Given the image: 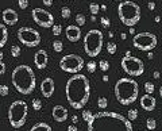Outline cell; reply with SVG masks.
<instances>
[{"instance_id":"1","label":"cell","mask_w":162,"mask_h":131,"mask_svg":"<svg viewBox=\"0 0 162 131\" xmlns=\"http://www.w3.org/2000/svg\"><path fill=\"white\" fill-rule=\"evenodd\" d=\"M66 100L75 110H81L87 106L91 96V85L87 76L81 73H76L66 81L65 87Z\"/></svg>"},{"instance_id":"2","label":"cell","mask_w":162,"mask_h":131,"mask_svg":"<svg viewBox=\"0 0 162 131\" xmlns=\"http://www.w3.org/2000/svg\"><path fill=\"white\" fill-rule=\"evenodd\" d=\"M88 131H134L131 122L117 112L100 111L88 122Z\"/></svg>"},{"instance_id":"3","label":"cell","mask_w":162,"mask_h":131,"mask_svg":"<svg viewBox=\"0 0 162 131\" xmlns=\"http://www.w3.org/2000/svg\"><path fill=\"white\" fill-rule=\"evenodd\" d=\"M11 81L15 89L22 95H30L34 92L36 80L35 73L28 65H19L12 70Z\"/></svg>"},{"instance_id":"4","label":"cell","mask_w":162,"mask_h":131,"mask_svg":"<svg viewBox=\"0 0 162 131\" xmlns=\"http://www.w3.org/2000/svg\"><path fill=\"white\" fill-rule=\"evenodd\" d=\"M116 100L123 106H130L138 99L139 95V85L135 80L128 77L119 78L113 88Z\"/></svg>"},{"instance_id":"5","label":"cell","mask_w":162,"mask_h":131,"mask_svg":"<svg viewBox=\"0 0 162 131\" xmlns=\"http://www.w3.org/2000/svg\"><path fill=\"white\" fill-rule=\"evenodd\" d=\"M117 15H119V19L124 26L134 27L141 20V7L135 2L123 0L117 6Z\"/></svg>"},{"instance_id":"6","label":"cell","mask_w":162,"mask_h":131,"mask_svg":"<svg viewBox=\"0 0 162 131\" xmlns=\"http://www.w3.org/2000/svg\"><path fill=\"white\" fill-rule=\"evenodd\" d=\"M28 107L23 100H15L8 108V120L14 129H20L27 120Z\"/></svg>"},{"instance_id":"7","label":"cell","mask_w":162,"mask_h":131,"mask_svg":"<svg viewBox=\"0 0 162 131\" xmlns=\"http://www.w3.org/2000/svg\"><path fill=\"white\" fill-rule=\"evenodd\" d=\"M103 42H104V37L100 30H89L84 37V50L87 55L92 58L97 57L103 49Z\"/></svg>"},{"instance_id":"8","label":"cell","mask_w":162,"mask_h":131,"mask_svg":"<svg viewBox=\"0 0 162 131\" xmlns=\"http://www.w3.org/2000/svg\"><path fill=\"white\" fill-rule=\"evenodd\" d=\"M120 65H122V69L131 77L142 76L143 72H145L143 61L137 57H132V55H124V57L122 58Z\"/></svg>"},{"instance_id":"9","label":"cell","mask_w":162,"mask_h":131,"mask_svg":"<svg viewBox=\"0 0 162 131\" xmlns=\"http://www.w3.org/2000/svg\"><path fill=\"white\" fill-rule=\"evenodd\" d=\"M132 45L141 51H151L157 46V35L151 33H139L134 35Z\"/></svg>"},{"instance_id":"10","label":"cell","mask_w":162,"mask_h":131,"mask_svg":"<svg viewBox=\"0 0 162 131\" xmlns=\"http://www.w3.org/2000/svg\"><path fill=\"white\" fill-rule=\"evenodd\" d=\"M85 62L81 58V55L77 54H68L64 55L60 61V68L66 73H79L84 68Z\"/></svg>"},{"instance_id":"11","label":"cell","mask_w":162,"mask_h":131,"mask_svg":"<svg viewBox=\"0 0 162 131\" xmlns=\"http://www.w3.org/2000/svg\"><path fill=\"white\" fill-rule=\"evenodd\" d=\"M16 35L19 42L27 47H35L40 43V34L32 27H20Z\"/></svg>"},{"instance_id":"12","label":"cell","mask_w":162,"mask_h":131,"mask_svg":"<svg viewBox=\"0 0 162 131\" xmlns=\"http://www.w3.org/2000/svg\"><path fill=\"white\" fill-rule=\"evenodd\" d=\"M31 16H32V20L43 28L53 27V24H54V16L49 11H46L43 8H34L31 12Z\"/></svg>"},{"instance_id":"13","label":"cell","mask_w":162,"mask_h":131,"mask_svg":"<svg viewBox=\"0 0 162 131\" xmlns=\"http://www.w3.org/2000/svg\"><path fill=\"white\" fill-rule=\"evenodd\" d=\"M54 88H56V85H54V80L51 77L43 78V81L40 83V92H42L43 97H46V99L53 96Z\"/></svg>"},{"instance_id":"14","label":"cell","mask_w":162,"mask_h":131,"mask_svg":"<svg viewBox=\"0 0 162 131\" xmlns=\"http://www.w3.org/2000/svg\"><path fill=\"white\" fill-rule=\"evenodd\" d=\"M47 62H49V55H47L46 50L43 49H39L38 51L34 54V63L38 69H45L47 66Z\"/></svg>"},{"instance_id":"15","label":"cell","mask_w":162,"mask_h":131,"mask_svg":"<svg viewBox=\"0 0 162 131\" xmlns=\"http://www.w3.org/2000/svg\"><path fill=\"white\" fill-rule=\"evenodd\" d=\"M2 18H3V22H4L7 26H14L19 20V15L12 8H6L2 14Z\"/></svg>"},{"instance_id":"16","label":"cell","mask_w":162,"mask_h":131,"mask_svg":"<svg viewBox=\"0 0 162 131\" xmlns=\"http://www.w3.org/2000/svg\"><path fill=\"white\" fill-rule=\"evenodd\" d=\"M65 35L68 38L69 42H77L81 38V30L79 26H68L65 30Z\"/></svg>"},{"instance_id":"17","label":"cell","mask_w":162,"mask_h":131,"mask_svg":"<svg viewBox=\"0 0 162 131\" xmlns=\"http://www.w3.org/2000/svg\"><path fill=\"white\" fill-rule=\"evenodd\" d=\"M51 115H53V119L56 122L62 123L68 119V110H66L64 106H54Z\"/></svg>"},{"instance_id":"18","label":"cell","mask_w":162,"mask_h":131,"mask_svg":"<svg viewBox=\"0 0 162 131\" xmlns=\"http://www.w3.org/2000/svg\"><path fill=\"white\" fill-rule=\"evenodd\" d=\"M157 106V102H156V99L151 96V95H149V93H145L142 97H141V107L143 108L145 111H153L154 108H156Z\"/></svg>"},{"instance_id":"19","label":"cell","mask_w":162,"mask_h":131,"mask_svg":"<svg viewBox=\"0 0 162 131\" xmlns=\"http://www.w3.org/2000/svg\"><path fill=\"white\" fill-rule=\"evenodd\" d=\"M7 41H8V30H7L6 24L0 23V50L7 43Z\"/></svg>"},{"instance_id":"20","label":"cell","mask_w":162,"mask_h":131,"mask_svg":"<svg viewBox=\"0 0 162 131\" xmlns=\"http://www.w3.org/2000/svg\"><path fill=\"white\" fill-rule=\"evenodd\" d=\"M30 131H53V130H51V127L47 124V123L40 122V123H36V124L32 126Z\"/></svg>"},{"instance_id":"21","label":"cell","mask_w":162,"mask_h":131,"mask_svg":"<svg viewBox=\"0 0 162 131\" xmlns=\"http://www.w3.org/2000/svg\"><path fill=\"white\" fill-rule=\"evenodd\" d=\"M146 129L150 130V131L156 130V129H157V122H156V119H153V118L146 119Z\"/></svg>"},{"instance_id":"22","label":"cell","mask_w":162,"mask_h":131,"mask_svg":"<svg viewBox=\"0 0 162 131\" xmlns=\"http://www.w3.org/2000/svg\"><path fill=\"white\" fill-rule=\"evenodd\" d=\"M107 106H108V100H107V97H99V99H97L99 110H105Z\"/></svg>"},{"instance_id":"23","label":"cell","mask_w":162,"mask_h":131,"mask_svg":"<svg viewBox=\"0 0 162 131\" xmlns=\"http://www.w3.org/2000/svg\"><path fill=\"white\" fill-rule=\"evenodd\" d=\"M20 53H22L20 46H18V45H12V46H11V55H12V57L18 58L20 55Z\"/></svg>"},{"instance_id":"24","label":"cell","mask_w":162,"mask_h":131,"mask_svg":"<svg viewBox=\"0 0 162 131\" xmlns=\"http://www.w3.org/2000/svg\"><path fill=\"white\" fill-rule=\"evenodd\" d=\"M85 15H83V14H77L76 15V23H77V26H81L83 27L84 24H85Z\"/></svg>"},{"instance_id":"25","label":"cell","mask_w":162,"mask_h":131,"mask_svg":"<svg viewBox=\"0 0 162 131\" xmlns=\"http://www.w3.org/2000/svg\"><path fill=\"white\" fill-rule=\"evenodd\" d=\"M70 14H72V11L69 7H62L61 8V16L64 18V19H68V18H70Z\"/></svg>"},{"instance_id":"26","label":"cell","mask_w":162,"mask_h":131,"mask_svg":"<svg viewBox=\"0 0 162 131\" xmlns=\"http://www.w3.org/2000/svg\"><path fill=\"white\" fill-rule=\"evenodd\" d=\"M116 50H117V47H116L115 42H108L107 43V51H108L109 54H115Z\"/></svg>"},{"instance_id":"27","label":"cell","mask_w":162,"mask_h":131,"mask_svg":"<svg viewBox=\"0 0 162 131\" xmlns=\"http://www.w3.org/2000/svg\"><path fill=\"white\" fill-rule=\"evenodd\" d=\"M62 45H64V43H62L61 41H54V42H53V49H54L56 53H61V51H62V49H64Z\"/></svg>"},{"instance_id":"28","label":"cell","mask_w":162,"mask_h":131,"mask_svg":"<svg viewBox=\"0 0 162 131\" xmlns=\"http://www.w3.org/2000/svg\"><path fill=\"white\" fill-rule=\"evenodd\" d=\"M138 118V110H130L128 111V114H127V119L128 120H135V119Z\"/></svg>"},{"instance_id":"29","label":"cell","mask_w":162,"mask_h":131,"mask_svg":"<svg viewBox=\"0 0 162 131\" xmlns=\"http://www.w3.org/2000/svg\"><path fill=\"white\" fill-rule=\"evenodd\" d=\"M154 84L153 83H150V81H146L145 83V91H146V93H149V95H151V93L154 92Z\"/></svg>"},{"instance_id":"30","label":"cell","mask_w":162,"mask_h":131,"mask_svg":"<svg viewBox=\"0 0 162 131\" xmlns=\"http://www.w3.org/2000/svg\"><path fill=\"white\" fill-rule=\"evenodd\" d=\"M99 10H100V6H99L97 3H91L89 4V11L92 15H96L99 12Z\"/></svg>"},{"instance_id":"31","label":"cell","mask_w":162,"mask_h":131,"mask_svg":"<svg viewBox=\"0 0 162 131\" xmlns=\"http://www.w3.org/2000/svg\"><path fill=\"white\" fill-rule=\"evenodd\" d=\"M81 115H83V119H84V120H85L87 123L91 120L92 116H93V114H92V112H91L89 110H84V111H83V114H81Z\"/></svg>"},{"instance_id":"32","label":"cell","mask_w":162,"mask_h":131,"mask_svg":"<svg viewBox=\"0 0 162 131\" xmlns=\"http://www.w3.org/2000/svg\"><path fill=\"white\" fill-rule=\"evenodd\" d=\"M99 68H100L103 72H107V70L109 69V62L105 61V59H101V61L99 62Z\"/></svg>"},{"instance_id":"33","label":"cell","mask_w":162,"mask_h":131,"mask_svg":"<svg viewBox=\"0 0 162 131\" xmlns=\"http://www.w3.org/2000/svg\"><path fill=\"white\" fill-rule=\"evenodd\" d=\"M32 108H34L35 111H39L42 110V102H40L39 99H32Z\"/></svg>"},{"instance_id":"34","label":"cell","mask_w":162,"mask_h":131,"mask_svg":"<svg viewBox=\"0 0 162 131\" xmlns=\"http://www.w3.org/2000/svg\"><path fill=\"white\" fill-rule=\"evenodd\" d=\"M61 31H62L61 24H53V27H51V33H53V35H60Z\"/></svg>"},{"instance_id":"35","label":"cell","mask_w":162,"mask_h":131,"mask_svg":"<svg viewBox=\"0 0 162 131\" xmlns=\"http://www.w3.org/2000/svg\"><path fill=\"white\" fill-rule=\"evenodd\" d=\"M96 66H97V63H96V62H93V61L88 62V63H87V69H88V72H89V73H95V70H96Z\"/></svg>"},{"instance_id":"36","label":"cell","mask_w":162,"mask_h":131,"mask_svg":"<svg viewBox=\"0 0 162 131\" xmlns=\"http://www.w3.org/2000/svg\"><path fill=\"white\" fill-rule=\"evenodd\" d=\"M8 93H10V89H8L7 85H4V84L0 85V95H2V96H7Z\"/></svg>"},{"instance_id":"37","label":"cell","mask_w":162,"mask_h":131,"mask_svg":"<svg viewBox=\"0 0 162 131\" xmlns=\"http://www.w3.org/2000/svg\"><path fill=\"white\" fill-rule=\"evenodd\" d=\"M18 6L20 10H26L28 7V0H18Z\"/></svg>"},{"instance_id":"38","label":"cell","mask_w":162,"mask_h":131,"mask_svg":"<svg viewBox=\"0 0 162 131\" xmlns=\"http://www.w3.org/2000/svg\"><path fill=\"white\" fill-rule=\"evenodd\" d=\"M100 22H101V24H103V27H104V28H108L109 27V24H111V22H109V19H108V18H101V19H100Z\"/></svg>"},{"instance_id":"39","label":"cell","mask_w":162,"mask_h":131,"mask_svg":"<svg viewBox=\"0 0 162 131\" xmlns=\"http://www.w3.org/2000/svg\"><path fill=\"white\" fill-rule=\"evenodd\" d=\"M4 73H6V63L0 61V76H3Z\"/></svg>"},{"instance_id":"40","label":"cell","mask_w":162,"mask_h":131,"mask_svg":"<svg viewBox=\"0 0 162 131\" xmlns=\"http://www.w3.org/2000/svg\"><path fill=\"white\" fill-rule=\"evenodd\" d=\"M147 7H149L150 11H153L154 8H156V3H154V2H149V3H147Z\"/></svg>"},{"instance_id":"41","label":"cell","mask_w":162,"mask_h":131,"mask_svg":"<svg viewBox=\"0 0 162 131\" xmlns=\"http://www.w3.org/2000/svg\"><path fill=\"white\" fill-rule=\"evenodd\" d=\"M43 4H45L46 7H51L53 6V0H42Z\"/></svg>"},{"instance_id":"42","label":"cell","mask_w":162,"mask_h":131,"mask_svg":"<svg viewBox=\"0 0 162 131\" xmlns=\"http://www.w3.org/2000/svg\"><path fill=\"white\" fill-rule=\"evenodd\" d=\"M68 131H79V130H77V127H76V126H73V124H72V126H69V127H68Z\"/></svg>"},{"instance_id":"43","label":"cell","mask_w":162,"mask_h":131,"mask_svg":"<svg viewBox=\"0 0 162 131\" xmlns=\"http://www.w3.org/2000/svg\"><path fill=\"white\" fill-rule=\"evenodd\" d=\"M72 122L73 123H77V122H79V116H77V115H73V116H72Z\"/></svg>"},{"instance_id":"44","label":"cell","mask_w":162,"mask_h":131,"mask_svg":"<svg viewBox=\"0 0 162 131\" xmlns=\"http://www.w3.org/2000/svg\"><path fill=\"white\" fill-rule=\"evenodd\" d=\"M153 77L156 78V80H158V78H160V72H154L153 73Z\"/></svg>"},{"instance_id":"45","label":"cell","mask_w":162,"mask_h":131,"mask_svg":"<svg viewBox=\"0 0 162 131\" xmlns=\"http://www.w3.org/2000/svg\"><path fill=\"white\" fill-rule=\"evenodd\" d=\"M147 57H149V59H153V57H154V54L151 53V51H149V54H147Z\"/></svg>"},{"instance_id":"46","label":"cell","mask_w":162,"mask_h":131,"mask_svg":"<svg viewBox=\"0 0 162 131\" xmlns=\"http://www.w3.org/2000/svg\"><path fill=\"white\" fill-rule=\"evenodd\" d=\"M130 34H134L135 35V28L134 27H130Z\"/></svg>"},{"instance_id":"47","label":"cell","mask_w":162,"mask_h":131,"mask_svg":"<svg viewBox=\"0 0 162 131\" xmlns=\"http://www.w3.org/2000/svg\"><path fill=\"white\" fill-rule=\"evenodd\" d=\"M91 20H92V22H96V16H95V15H92V16H91Z\"/></svg>"},{"instance_id":"48","label":"cell","mask_w":162,"mask_h":131,"mask_svg":"<svg viewBox=\"0 0 162 131\" xmlns=\"http://www.w3.org/2000/svg\"><path fill=\"white\" fill-rule=\"evenodd\" d=\"M100 8H101L103 11H105V10H107V6H105V4H103V6H100Z\"/></svg>"},{"instance_id":"49","label":"cell","mask_w":162,"mask_h":131,"mask_svg":"<svg viewBox=\"0 0 162 131\" xmlns=\"http://www.w3.org/2000/svg\"><path fill=\"white\" fill-rule=\"evenodd\" d=\"M120 37H122V39H123V41H124V39H126V38H127V35H126V34H124V33H123V34H122Z\"/></svg>"},{"instance_id":"50","label":"cell","mask_w":162,"mask_h":131,"mask_svg":"<svg viewBox=\"0 0 162 131\" xmlns=\"http://www.w3.org/2000/svg\"><path fill=\"white\" fill-rule=\"evenodd\" d=\"M3 57H4V54H3V51L0 50V61H2V59H3Z\"/></svg>"},{"instance_id":"51","label":"cell","mask_w":162,"mask_h":131,"mask_svg":"<svg viewBox=\"0 0 162 131\" xmlns=\"http://www.w3.org/2000/svg\"><path fill=\"white\" fill-rule=\"evenodd\" d=\"M154 20H156V22H157V23H158V22H160V20H161V16H156V19H154Z\"/></svg>"},{"instance_id":"52","label":"cell","mask_w":162,"mask_h":131,"mask_svg":"<svg viewBox=\"0 0 162 131\" xmlns=\"http://www.w3.org/2000/svg\"><path fill=\"white\" fill-rule=\"evenodd\" d=\"M108 37L109 38H113V33H108Z\"/></svg>"},{"instance_id":"53","label":"cell","mask_w":162,"mask_h":131,"mask_svg":"<svg viewBox=\"0 0 162 131\" xmlns=\"http://www.w3.org/2000/svg\"><path fill=\"white\" fill-rule=\"evenodd\" d=\"M103 80H104L105 83H107V81H108V76H104V77H103Z\"/></svg>"},{"instance_id":"54","label":"cell","mask_w":162,"mask_h":131,"mask_svg":"<svg viewBox=\"0 0 162 131\" xmlns=\"http://www.w3.org/2000/svg\"><path fill=\"white\" fill-rule=\"evenodd\" d=\"M160 96H161V99H162V87L160 88Z\"/></svg>"},{"instance_id":"55","label":"cell","mask_w":162,"mask_h":131,"mask_svg":"<svg viewBox=\"0 0 162 131\" xmlns=\"http://www.w3.org/2000/svg\"><path fill=\"white\" fill-rule=\"evenodd\" d=\"M113 2H123V0H113Z\"/></svg>"}]
</instances>
